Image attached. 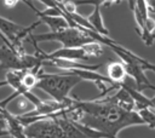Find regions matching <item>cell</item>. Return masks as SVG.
<instances>
[{
    "label": "cell",
    "mask_w": 155,
    "mask_h": 138,
    "mask_svg": "<svg viewBox=\"0 0 155 138\" xmlns=\"http://www.w3.org/2000/svg\"><path fill=\"white\" fill-rule=\"evenodd\" d=\"M28 70H8L5 75V79L0 81L1 86H10L13 91H18L22 87V79Z\"/></svg>",
    "instance_id": "9"
},
{
    "label": "cell",
    "mask_w": 155,
    "mask_h": 138,
    "mask_svg": "<svg viewBox=\"0 0 155 138\" xmlns=\"http://www.w3.org/2000/svg\"><path fill=\"white\" fill-rule=\"evenodd\" d=\"M109 47L121 58V62H124L127 75H130L134 80L136 90L138 92H142L144 90H155V86L149 81V79L144 74L145 70H151L155 73V64L134 54L133 52L125 48L117 42L111 44Z\"/></svg>",
    "instance_id": "3"
},
{
    "label": "cell",
    "mask_w": 155,
    "mask_h": 138,
    "mask_svg": "<svg viewBox=\"0 0 155 138\" xmlns=\"http://www.w3.org/2000/svg\"><path fill=\"white\" fill-rule=\"evenodd\" d=\"M154 31H155V18L149 16V18L145 21L144 29L138 33V35L140 36V39L143 40V42L147 46H151L154 44V40H155V33Z\"/></svg>",
    "instance_id": "11"
},
{
    "label": "cell",
    "mask_w": 155,
    "mask_h": 138,
    "mask_svg": "<svg viewBox=\"0 0 155 138\" xmlns=\"http://www.w3.org/2000/svg\"><path fill=\"white\" fill-rule=\"evenodd\" d=\"M5 110H6V109H1V107H0V113H4Z\"/></svg>",
    "instance_id": "19"
},
{
    "label": "cell",
    "mask_w": 155,
    "mask_h": 138,
    "mask_svg": "<svg viewBox=\"0 0 155 138\" xmlns=\"http://www.w3.org/2000/svg\"><path fill=\"white\" fill-rule=\"evenodd\" d=\"M84 50L85 52L87 53V56H93V57H99L102 53H103V47L101 44L98 42H92V44H88L86 46H84Z\"/></svg>",
    "instance_id": "14"
},
{
    "label": "cell",
    "mask_w": 155,
    "mask_h": 138,
    "mask_svg": "<svg viewBox=\"0 0 155 138\" xmlns=\"http://www.w3.org/2000/svg\"><path fill=\"white\" fill-rule=\"evenodd\" d=\"M4 4H5L7 7H15V5L18 4V1H17V0H13V1H7V0H5Z\"/></svg>",
    "instance_id": "17"
},
{
    "label": "cell",
    "mask_w": 155,
    "mask_h": 138,
    "mask_svg": "<svg viewBox=\"0 0 155 138\" xmlns=\"http://www.w3.org/2000/svg\"><path fill=\"white\" fill-rule=\"evenodd\" d=\"M39 73H40V71H39ZM39 73L28 70V71L24 74L23 79H22V86H23L25 90H28V91H30L33 87H36V85H38V82H39V76H38Z\"/></svg>",
    "instance_id": "12"
},
{
    "label": "cell",
    "mask_w": 155,
    "mask_h": 138,
    "mask_svg": "<svg viewBox=\"0 0 155 138\" xmlns=\"http://www.w3.org/2000/svg\"><path fill=\"white\" fill-rule=\"evenodd\" d=\"M139 114V116L142 117V120L144 121V123L151 128L155 130V111L151 108H145V109H140L137 111Z\"/></svg>",
    "instance_id": "13"
},
{
    "label": "cell",
    "mask_w": 155,
    "mask_h": 138,
    "mask_svg": "<svg viewBox=\"0 0 155 138\" xmlns=\"http://www.w3.org/2000/svg\"><path fill=\"white\" fill-rule=\"evenodd\" d=\"M28 138H87L73 121L67 119H45L24 128Z\"/></svg>",
    "instance_id": "2"
},
{
    "label": "cell",
    "mask_w": 155,
    "mask_h": 138,
    "mask_svg": "<svg viewBox=\"0 0 155 138\" xmlns=\"http://www.w3.org/2000/svg\"><path fill=\"white\" fill-rule=\"evenodd\" d=\"M25 40H30L31 42H35V44L41 42V41H58L65 48H79L88 44L96 42L90 35H87L81 29H76L71 27L56 31V33L50 31V33H42L38 35L30 34Z\"/></svg>",
    "instance_id": "5"
},
{
    "label": "cell",
    "mask_w": 155,
    "mask_h": 138,
    "mask_svg": "<svg viewBox=\"0 0 155 138\" xmlns=\"http://www.w3.org/2000/svg\"><path fill=\"white\" fill-rule=\"evenodd\" d=\"M39 21H41V23H45L46 25H48V28L51 29L52 33L63 30L69 28V23L65 19L64 16H57V17H48V16H41L39 15Z\"/></svg>",
    "instance_id": "10"
},
{
    "label": "cell",
    "mask_w": 155,
    "mask_h": 138,
    "mask_svg": "<svg viewBox=\"0 0 155 138\" xmlns=\"http://www.w3.org/2000/svg\"><path fill=\"white\" fill-rule=\"evenodd\" d=\"M150 100H151V107H153V110L155 111V96H154V97H151V98H150Z\"/></svg>",
    "instance_id": "18"
},
{
    "label": "cell",
    "mask_w": 155,
    "mask_h": 138,
    "mask_svg": "<svg viewBox=\"0 0 155 138\" xmlns=\"http://www.w3.org/2000/svg\"><path fill=\"white\" fill-rule=\"evenodd\" d=\"M41 24V21H36L34 22L29 27H24L21 25L11 19L4 18L0 16V33L4 34L6 36V39L13 45L15 52L18 56H23L25 54L24 47L22 46L23 40H25L28 38V35H30L31 30L36 28V25Z\"/></svg>",
    "instance_id": "6"
},
{
    "label": "cell",
    "mask_w": 155,
    "mask_h": 138,
    "mask_svg": "<svg viewBox=\"0 0 155 138\" xmlns=\"http://www.w3.org/2000/svg\"><path fill=\"white\" fill-rule=\"evenodd\" d=\"M108 138H117V137H108Z\"/></svg>",
    "instance_id": "20"
},
{
    "label": "cell",
    "mask_w": 155,
    "mask_h": 138,
    "mask_svg": "<svg viewBox=\"0 0 155 138\" xmlns=\"http://www.w3.org/2000/svg\"><path fill=\"white\" fill-rule=\"evenodd\" d=\"M101 5H105V1H102L99 0L96 5H94V8L93 11L86 17L87 21L90 22V24L93 27L94 31L103 35V36H109V30L105 28L104 25V22H103V18H102V13H101Z\"/></svg>",
    "instance_id": "7"
},
{
    "label": "cell",
    "mask_w": 155,
    "mask_h": 138,
    "mask_svg": "<svg viewBox=\"0 0 155 138\" xmlns=\"http://www.w3.org/2000/svg\"><path fill=\"white\" fill-rule=\"evenodd\" d=\"M38 76L39 82L36 87L48 93L52 99L57 102H65L69 98L68 96L71 88L82 81L71 71H64L61 74H46L40 71Z\"/></svg>",
    "instance_id": "4"
},
{
    "label": "cell",
    "mask_w": 155,
    "mask_h": 138,
    "mask_svg": "<svg viewBox=\"0 0 155 138\" xmlns=\"http://www.w3.org/2000/svg\"><path fill=\"white\" fill-rule=\"evenodd\" d=\"M107 76L117 86L124 84L127 76V71L124 62H110L107 67Z\"/></svg>",
    "instance_id": "8"
},
{
    "label": "cell",
    "mask_w": 155,
    "mask_h": 138,
    "mask_svg": "<svg viewBox=\"0 0 155 138\" xmlns=\"http://www.w3.org/2000/svg\"><path fill=\"white\" fill-rule=\"evenodd\" d=\"M78 107L84 114L78 123L103 133V138L117 137V133L127 127L145 125L137 111H128L104 98L93 100L76 99Z\"/></svg>",
    "instance_id": "1"
},
{
    "label": "cell",
    "mask_w": 155,
    "mask_h": 138,
    "mask_svg": "<svg viewBox=\"0 0 155 138\" xmlns=\"http://www.w3.org/2000/svg\"><path fill=\"white\" fill-rule=\"evenodd\" d=\"M147 6H148V11H149V13H155V0L147 1Z\"/></svg>",
    "instance_id": "16"
},
{
    "label": "cell",
    "mask_w": 155,
    "mask_h": 138,
    "mask_svg": "<svg viewBox=\"0 0 155 138\" xmlns=\"http://www.w3.org/2000/svg\"><path fill=\"white\" fill-rule=\"evenodd\" d=\"M30 105H33V104H31L24 96H19V97H18L17 107H18V109H19V111H21V115H24V114L29 113V111H30V110H29ZM33 107H34V105H33Z\"/></svg>",
    "instance_id": "15"
}]
</instances>
